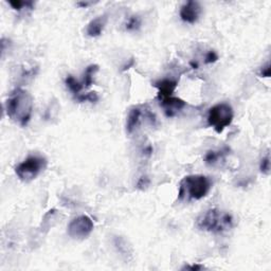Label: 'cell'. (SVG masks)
I'll list each match as a JSON object with an SVG mask.
<instances>
[{"label": "cell", "mask_w": 271, "mask_h": 271, "mask_svg": "<svg viewBox=\"0 0 271 271\" xmlns=\"http://www.w3.org/2000/svg\"><path fill=\"white\" fill-rule=\"evenodd\" d=\"M33 106L32 95L23 88H17L7 100V114L13 122L26 126L32 117Z\"/></svg>", "instance_id": "6da1fadb"}, {"label": "cell", "mask_w": 271, "mask_h": 271, "mask_svg": "<svg viewBox=\"0 0 271 271\" xmlns=\"http://www.w3.org/2000/svg\"><path fill=\"white\" fill-rule=\"evenodd\" d=\"M233 224V216L229 212L217 208L206 211L196 220V227L199 230L214 234L225 233L232 229Z\"/></svg>", "instance_id": "7a4b0ae2"}, {"label": "cell", "mask_w": 271, "mask_h": 271, "mask_svg": "<svg viewBox=\"0 0 271 271\" xmlns=\"http://www.w3.org/2000/svg\"><path fill=\"white\" fill-rule=\"evenodd\" d=\"M212 189V181L205 175H189L179 183L178 200L192 201L205 198Z\"/></svg>", "instance_id": "3957f363"}, {"label": "cell", "mask_w": 271, "mask_h": 271, "mask_svg": "<svg viewBox=\"0 0 271 271\" xmlns=\"http://www.w3.org/2000/svg\"><path fill=\"white\" fill-rule=\"evenodd\" d=\"M234 119V110L229 103H218L209 109L207 121L217 133L224 131Z\"/></svg>", "instance_id": "277c9868"}, {"label": "cell", "mask_w": 271, "mask_h": 271, "mask_svg": "<svg viewBox=\"0 0 271 271\" xmlns=\"http://www.w3.org/2000/svg\"><path fill=\"white\" fill-rule=\"evenodd\" d=\"M47 159L40 155H32L26 158L15 168L17 177L24 182H30L35 179L47 168Z\"/></svg>", "instance_id": "5b68a950"}, {"label": "cell", "mask_w": 271, "mask_h": 271, "mask_svg": "<svg viewBox=\"0 0 271 271\" xmlns=\"http://www.w3.org/2000/svg\"><path fill=\"white\" fill-rule=\"evenodd\" d=\"M94 229L92 219L87 215H80L73 218L68 225V235L74 239H84L88 237Z\"/></svg>", "instance_id": "8992f818"}, {"label": "cell", "mask_w": 271, "mask_h": 271, "mask_svg": "<svg viewBox=\"0 0 271 271\" xmlns=\"http://www.w3.org/2000/svg\"><path fill=\"white\" fill-rule=\"evenodd\" d=\"M201 6L197 2H188L180 8V18L182 22L193 25L197 23L201 15Z\"/></svg>", "instance_id": "52a82bcc"}, {"label": "cell", "mask_w": 271, "mask_h": 271, "mask_svg": "<svg viewBox=\"0 0 271 271\" xmlns=\"http://www.w3.org/2000/svg\"><path fill=\"white\" fill-rule=\"evenodd\" d=\"M160 105L163 107L168 117H174L178 111L186 107V102L175 98V96H171V98L160 101Z\"/></svg>", "instance_id": "ba28073f"}, {"label": "cell", "mask_w": 271, "mask_h": 271, "mask_svg": "<svg viewBox=\"0 0 271 271\" xmlns=\"http://www.w3.org/2000/svg\"><path fill=\"white\" fill-rule=\"evenodd\" d=\"M155 86L158 88V98L160 101H162L173 96V93L177 87V82L170 79H164L157 82Z\"/></svg>", "instance_id": "9c48e42d"}, {"label": "cell", "mask_w": 271, "mask_h": 271, "mask_svg": "<svg viewBox=\"0 0 271 271\" xmlns=\"http://www.w3.org/2000/svg\"><path fill=\"white\" fill-rule=\"evenodd\" d=\"M106 23H107V17H106L105 15L95 17L88 25H87V29H86L87 35L90 37L100 36L104 31Z\"/></svg>", "instance_id": "30bf717a"}, {"label": "cell", "mask_w": 271, "mask_h": 271, "mask_svg": "<svg viewBox=\"0 0 271 271\" xmlns=\"http://www.w3.org/2000/svg\"><path fill=\"white\" fill-rule=\"evenodd\" d=\"M229 153L228 149L225 150H210L205 155V162L207 166L216 167L220 162H224Z\"/></svg>", "instance_id": "8fae6325"}, {"label": "cell", "mask_w": 271, "mask_h": 271, "mask_svg": "<svg viewBox=\"0 0 271 271\" xmlns=\"http://www.w3.org/2000/svg\"><path fill=\"white\" fill-rule=\"evenodd\" d=\"M142 109L140 107H132L129 110L128 117H127V122H126V130L128 133H132L133 130L139 126V124L141 123V118H142Z\"/></svg>", "instance_id": "7c38bea8"}, {"label": "cell", "mask_w": 271, "mask_h": 271, "mask_svg": "<svg viewBox=\"0 0 271 271\" xmlns=\"http://www.w3.org/2000/svg\"><path fill=\"white\" fill-rule=\"evenodd\" d=\"M65 83L67 85L68 88H69V90L75 94V96H79L81 94V91L83 89V85L77 81L74 76L72 75H68L66 77V80H65Z\"/></svg>", "instance_id": "4fadbf2b"}, {"label": "cell", "mask_w": 271, "mask_h": 271, "mask_svg": "<svg viewBox=\"0 0 271 271\" xmlns=\"http://www.w3.org/2000/svg\"><path fill=\"white\" fill-rule=\"evenodd\" d=\"M99 71L98 65H90L86 68L84 73V85L86 88H88L93 83V76L94 74Z\"/></svg>", "instance_id": "5bb4252c"}, {"label": "cell", "mask_w": 271, "mask_h": 271, "mask_svg": "<svg viewBox=\"0 0 271 271\" xmlns=\"http://www.w3.org/2000/svg\"><path fill=\"white\" fill-rule=\"evenodd\" d=\"M141 26V21L138 16H130L126 23V30L128 31H137Z\"/></svg>", "instance_id": "9a60e30c"}, {"label": "cell", "mask_w": 271, "mask_h": 271, "mask_svg": "<svg viewBox=\"0 0 271 271\" xmlns=\"http://www.w3.org/2000/svg\"><path fill=\"white\" fill-rule=\"evenodd\" d=\"M76 99L79 100L80 102H86V101L95 102L96 100H98V95H96L95 92H89V93H86V94L81 93L79 96H76Z\"/></svg>", "instance_id": "2e32d148"}, {"label": "cell", "mask_w": 271, "mask_h": 271, "mask_svg": "<svg viewBox=\"0 0 271 271\" xmlns=\"http://www.w3.org/2000/svg\"><path fill=\"white\" fill-rule=\"evenodd\" d=\"M259 169H260V171H262L263 174H265V175H269V173H270V159H269V155H267V156L265 158L262 159V162H260Z\"/></svg>", "instance_id": "e0dca14e"}, {"label": "cell", "mask_w": 271, "mask_h": 271, "mask_svg": "<svg viewBox=\"0 0 271 271\" xmlns=\"http://www.w3.org/2000/svg\"><path fill=\"white\" fill-rule=\"evenodd\" d=\"M9 5L11 6L14 10H22L24 7H29V8H32L33 6V3L31 2H9Z\"/></svg>", "instance_id": "ac0fdd59"}, {"label": "cell", "mask_w": 271, "mask_h": 271, "mask_svg": "<svg viewBox=\"0 0 271 271\" xmlns=\"http://www.w3.org/2000/svg\"><path fill=\"white\" fill-rule=\"evenodd\" d=\"M218 60V55L214 51H209L206 55V64H212Z\"/></svg>", "instance_id": "d6986e66"}, {"label": "cell", "mask_w": 271, "mask_h": 271, "mask_svg": "<svg viewBox=\"0 0 271 271\" xmlns=\"http://www.w3.org/2000/svg\"><path fill=\"white\" fill-rule=\"evenodd\" d=\"M260 76L263 77H269L270 76V65L267 64L264 68H262V70H260Z\"/></svg>", "instance_id": "ffe728a7"}, {"label": "cell", "mask_w": 271, "mask_h": 271, "mask_svg": "<svg viewBox=\"0 0 271 271\" xmlns=\"http://www.w3.org/2000/svg\"><path fill=\"white\" fill-rule=\"evenodd\" d=\"M205 267L201 266V265H192V266H186V267H183L182 269L183 270H201L203 269Z\"/></svg>", "instance_id": "44dd1931"}]
</instances>
